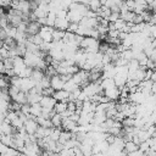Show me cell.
<instances>
[{
  "label": "cell",
  "instance_id": "obj_1",
  "mask_svg": "<svg viewBox=\"0 0 156 156\" xmlns=\"http://www.w3.org/2000/svg\"><path fill=\"white\" fill-rule=\"evenodd\" d=\"M41 27H43V26H41L38 21H30V22H28V24H27V30H26L27 37H28V35H37V34H39L40 30H41Z\"/></svg>",
  "mask_w": 156,
  "mask_h": 156
},
{
  "label": "cell",
  "instance_id": "obj_2",
  "mask_svg": "<svg viewBox=\"0 0 156 156\" xmlns=\"http://www.w3.org/2000/svg\"><path fill=\"white\" fill-rule=\"evenodd\" d=\"M41 99H43V95H41V94H39L34 88L27 93V100H28V104H30V105L40 102V100H41Z\"/></svg>",
  "mask_w": 156,
  "mask_h": 156
},
{
  "label": "cell",
  "instance_id": "obj_3",
  "mask_svg": "<svg viewBox=\"0 0 156 156\" xmlns=\"http://www.w3.org/2000/svg\"><path fill=\"white\" fill-rule=\"evenodd\" d=\"M65 84L66 82H63V79L61 78L60 74H56L54 77H51V87L55 89V90H61L65 88Z\"/></svg>",
  "mask_w": 156,
  "mask_h": 156
},
{
  "label": "cell",
  "instance_id": "obj_4",
  "mask_svg": "<svg viewBox=\"0 0 156 156\" xmlns=\"http://www.w3.org/2000/svg\"><path fill=\"white\" fill-rule=\"evenodd\" d=\"M56 104H57V100L54 96H43V99L40 100V105L46 108H54Z\"/></svg>",
  "mask_w": 156,
  "mask_h": 156
},
{
  "label": "cell",
  "instance_id": "obj_5",
  "mask_svg": "<svg viewBox=\"0 0 156 156\" xmlns=\"http://www.w3.org/2000/svg\"><path fill=\"white\" fill-rule=\"evenodd\" d=\"M57 101H69V91L61 89V90H55L54 95H52Z\"/></svg>",
  "mask_w": 156,
  "mask_h": 156
},
{
  "label": "cell",
  "instance_id": "obj_6",
  "mask_svg": "<svg viewBox=\"0 0 156 156\" xmlns=\"http://www.w3.org/2000/svg\"><path fill=\"white\" fill-rule=\"evenodd\" d=\"M69 26V21L67 17L65 18H60V17H56V22H55V28L57 29H62V30H67Z\"/></svg>",
  "mask_w": 156,
  "mask_h": 156
},
{
  "label": "cell",
  "instance_id": "obj_7",
  "mask_svg": "<svg viewBox=\"0 0 156 156\" xmlns=\"http://www.w3.org/2000/svg\"><path fill=\"white\" fill-rule=\"evenodd\" d=\"M44 77H45V71H44V69H40V68H33L30 79H33L35 83H39Z\"/></svg>",
  "mask_w": 156,
  "mask_h": 156
},
{
  "label": "cell",
  "instance_id": "obj_8",
  "mask_svg": "<svg viewBox=\"0 0 156 156\" xmlns=\"http://www.w3.org/2000/svg\"><path fill=\"white\" fill-rule=\"evenodd\" d=\"M65 35H66V30L55 28L52 30V41H62L63 38H65Z\"/></svg>",
  "mask_w": 156,
  "mask_h": 156
},
{
  "label": "cell",
  "instance_id": "obj_9",
  "mask_svg": "<svg viewBox=\"0 0 156 156\" xmlns=\"http://www.w3.org/2000/svg\"><path fill=\"white\" fill-rule=\"evenodd\" d=\"M100 84H101V88H102L104 90L117 87L116 83H115V79H113V78H102V80H101Z\"/></svg>",
  "mask_w": 156,
  "mask_h": 156
},
{
  "label": "cell",
  "instance_id": "obj_10",
  "mask_svg": "<svg viewBox=\"0 0 156 156\" xmlns=\"http://www.w3.org/2000/svg\"><path fill=\"white\" fill-rule=\"evenodd\" d=\"M123 150H124L127 154H132V152L139 150V145L135 144L133 140H130V141H126V143H124V149H123Z\"/></svg>",
  "mask_w": 156,
  "mask_h": 156
},
{
  "label": "cell",
  "instance_id": "obj_11",
  "mask_svg": "<svg viewBox=\"0 0 156 156\" xmlns=\"http://www.w3.org/2000/svg\"><path fill=\"white\" fill-rule=\"evenodd\" d=\"M51 122H52V126L56 127V128H62V123H63V117L61 116V113H55L52 117H51Z\"/></svg>",
  "mask_w": 156,
  "mask_h": 156
},
{
  "label": "cell",
  "instance_id": "obj_12",
  "mask_svg": "<svg viewBox=\"0 0 156 156\" xmlns=\"http://www.w3.org/2000/svg\"><path fill=\"white\" fill-rule=\"evenodd\" d=\"M37 122L40 127H44V128H52V122H51V118H44L41 116L37 117Z\"/></svg>",
  "mask_w": 156,
  "mask_h": 156
},
{
  "label": "cell",
  "instance_id": "obj_13",
  "mask_svg": "<svg viewBox=\"0 0 156 156\" xmlns=\"http://www.w3.org/2000/svg\"><path fill=\"white\" fill-rule=\"evenodd\" d=\"M12 100L16 101V102H18V104H21V105L28 104V100H27V93H24V91L21 90L15 98H12Z\"/></svg>",
  "mask_w": 156,
  "mask_h": 156
},
{
  "label": "cell",
  "instance_id": "obj_14",
  "mask_svg": "<svg viewBox=\"0 0 156 156\" xmlns=\"http://www.w3.org/2000/svg\"><path fill=\"white\" fill-rule=\"evenodd\" d=\"M69 139H72V132H69V130H66V129H63L62 132H61V134H60V138H58V141L61 143V144H66Z\"/></svg>",
  "mask_w": 156,
  "mask_h": 156
},
{
  "label": "cell",
  "instance_id": "obj_15",
  "mask_svg": "<svg viewBox=\"0 0 156 156\" xmlns=\"http://www.w3.org/2000/svg\"><path fill=\"white\" fill-rule=\"evenodd\" d=\"M41 111H43V106L40 105V102L30 105V115L39 117V116H41Z\"/></svg>",
  "mask_w": 156,
  "mask_h": 156
},
{
  "label": "cell",
  "instance_id": "obj_16",
  "mask_svg": "<svg viewBox=\"0 0 156 156\" xmlns=\"http://www.w3.org/2000/svg\"><path fill=\"white\" fill-rule=\"evenodd\" d=\"M67 106H68V102L67 101H57V104L55 105L54 110L57 113H63L65 111H67Z\"/></svg>",
  "mask_w": 156,
  "mask_h": 156
},
{
  "label": "cell",
  "instance_id": "obj_17",
  "mask_svg": "<svg viewBox=\"0 0 156 156\" xmlns=\"http://www.w3.org/2000/svg\"><path fill=\"white\" fill-rule=\"evenodd\" d=\"M88 6H89V9H90V10H93V11L98 12V11L101 9L102 4H101V0H90V1L88 2Z\"/></svg>",
  "mask_w": 156,
  "mask_h": 156
},
{
  "label": "cell",
  "instance_id": "obj_18",
  "mask_svg": "<svg viewBox=\"0 0 156 156\" xmlns=\"http://www.w3.org/2000/svg\"><path fill=\"white\" fill-rule=\"evenodd\" d=\"M77 88H79V85L73 80V79H69L68 82H66V84H65V90H67V91H73L74 89H77Z\"/></svg>",
  "mask_w": 156,
  "mask_h": 156
},
{
  "label": "cell",
  "instance_id": "obj_19",
  "mask_svg": "<svg viewBox=\"0 0 156 156\" xmlns=\"http://www.w3.org/2000/svg\"><path fill=\"white\" fill-rule=\"evenodd\" d=\"M127 67H128L129 71H136V69L140 67V63H139V61H138L136 58H132L130 61H128Z\"/></svg>",
  "mask_w": 156,
  "mask_h": 156
},
{
  "label": "cell",
  "instance_id": "obj_20",
  "mask_svg": "<svg viewBox=\"0 0 156 156\" xmlns=\"http://www.w3.org/2000/svg\"><path fill=\"white\" fill-rule=\"evenodd\" d=\"M78 28H79V23L69 22V26H68L67 30H68V32H72V33H77V32H78Z\"/></svg>",
  "mask_w": 156,
  "mask_h": 156
},
{
  "label": "cell",
  "instance_id": "obj_21",
  "mask_svg": "<svg viewBox=\"0 0 156 156\" xmlns=\"http://www.w3.org/2000/svg\"><path fill=\"white\" fill-rule=\"evenodd\" d=\"M119 18H121V12H111V15L108 17V21L110 22H116Z\"/></svg>",
  "mask_w": 156,
  "mask_h": 156
},
{
  "label": "cell",
  "instance_id": "obj_22",
  "mask_svg": "<svg viewBox=\"0 0 156 156\" xmlns=\"http://www.w3.org/2000/svg\"><path fill=\"white\" fill-rule=\"evenodd\" d=\"M7 38H9V34H7L6 29H5V28H1V29H0V39H1V41L6 40Z\"/></svg>",
  "mask_w": 156,
  "mask_h": 156
},
{
  "label": "cell",
  "instance_id": "obj_23",
  "mask_svg": "<svg viewBox=\"0 0 156 156\" xmlns=\"http://www.w3.org/2000/svg\"><path fill=\"white\" fill-rule=\"evenodd\" d=\"M91 156H104V154L102 152H99V154H93Z\"/></svg>",
  "mask_w": 156,
  "mask_h": 156
}]
</instances>
